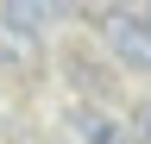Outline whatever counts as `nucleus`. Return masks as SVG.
<instances>
[{"label": "nucleus", "mask_w": 151, "mask_h": 144, "mask_svg": "<svg viewBox=\"0 0 151 144\" xmlns=\"http://www.w3.org/2000/svg\"><path fill=\"white\" fill-rule=\"evenodd\" d=\"M132 144H151V106L132 113Z\"/></svg>", "instance_id": "20e7f679"}, {"label": "nucleus", "mask_w": 151, "mask_h": 144, "mask_svg": "<svg viewBox=\"0 0 151 144\" xmlns=\"http://www.w3.org/2000/svg\"><path fill=\"white\" fill-rule=\"evenodd\" d=\"M76 132H82V144H126V125L113 119V113H101V106H76Z\"/></svg>", "instance_id": "f03ea898"}, {"label": "nucleus", "mask_w": 151, "mask_h": 144, "mask_svg": "<svg viewBox=\"0 0 151 144\" xmlns=\"http://www.w3.org/2000/svg\"><path fill=\"white\" fill-rule=\"evenodd\" d=\"M107 44H113V57H120L126 69H151V19L120 13V19L107 25Z\"/></svg>", "instance_id": "f257e3e1"}, {"label": "nucleus", "mask_w": 151, "mask_h": 144, "mask_svg": "<svg viewBox=\"0 0 151 144\" xmlns=\"http://www.w3.org/2000/svg\"><path fill=\"white\" fill-rule=\"evenodd\" d=\"M0 13H6V31H19V38L44 31V0H0Z\"/></svg>", "instance_id": "7ed1b4c3"}]
</instances>
